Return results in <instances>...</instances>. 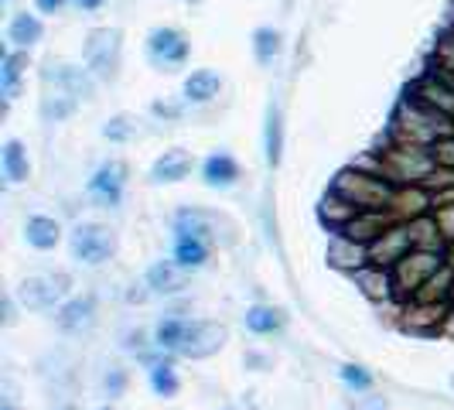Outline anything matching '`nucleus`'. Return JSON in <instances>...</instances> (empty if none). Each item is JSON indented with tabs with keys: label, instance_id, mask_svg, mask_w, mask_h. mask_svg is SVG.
Returning <instances> with one entry per match:
<instances>
[{
	"label": "nucleus",
	"instance_id": "nucleus-11",
	"mask_svg": "<svg viewBox=\"0 0 454 410\" xmlns=\"http://www.w3.org/2000/svg\"><path fill=\"white\" fill-rule=\"evenodd\" d=\"M127 164L120 158L114 161H103L99 168H96V175L90 178V195L92 199H99L103 205H120L123 199V188H127Z\"/></svg>",
	"mask_w": 454,
	"mask_h": 410
},
{
	"label": "nucleus",
	"instance_id": "nucleus-6",
	"mask_svg": "<svg viewBox=\"0 0 454 410\" xmlns=\"http://www.w3.org/2000/svg\"><path fill=\"white\" fill-rule=\"evenodd\" d=\"M68 250H72V260L99 267L116 253V233L103 223H79L68 236Z\"/></svg>",
	"mask_w": 454,
	"mask_h": 410
},
{
	"label": "nucleus",
	"instance_id": "nucleus-40",
	"mask_svg": "<svg viewBox=\"0 0 454 410\" xmlns=\"http://www.w3.org/2000/svg\"><path fill=\"white\" fill-rule=\"evenodd\" d=\"M0 4H14V0H0Z\"/></svg>",
	"mask_w": 454,
	"mask_h": 410
},
{
	"label": "nucleus",
	"instance_id": "nucleus-20",
	"mask_svg": "<svg viewBox=\"0 0 454 410\" xmlns=\"http://www.w3.org/2000/svg\"><path fill=\"white\" fill-rule=\"evenodd\" d=\"M92 319H96V301H92V295L72 297L68 304L59 308V325H62L66 332H82V328L92 325Z\"/></svg>",
	"mask_w": 454,
	"mask_h": 410
},
{
	"label": "nucleus",
	"instance_id": "nucleus-25",
	"mask_svg": "<svg viewBox=\"0 0 454 410\" xmlns=\"http://www.w3.org/2000/svg\"><path fill=\"white\" fill-rule=\"evenodd\" d=\"M247 328L256 332V335H270L277 328H284V311L267 308V304H256V308L247 311Z\"/></svg>",
	"mask_w": 454,
	"mask_h": 410
},
{
	"label": "nucleus",
	"instance_id": "nucleus-17",
	"mask_svg": "<svg viewBox=\"0 0 454 410\" xmlns=\"http://www.w3.org/2000/svg\"><path fill=\"white\" fill-rule=\"evenodd\" d=\"M45 38V24H42V18L38 14H27V11H18L14 18H11V24H7V42H11V48H35L38 42Z\"/></svg>",
	"mask_w": 454,
	"mask_h": 410
},
{
	"label": "nucleus",
	"instance_id": "nucleus-21",
	"mask_svg": "<svg viewBox=\"0 0 454 410\" xmlns=\"http://www.w3.org/2000/svg\"><path fill=\"white\" fill-rule=\"evenodd\" d=\"M24 240H27L35 250H55L59 240H62V226H59L55 219H48V216H35V219H27V226H24Z\"/></svg>",
	"mask_w": 454,
	"mask_h": 410
},
{
	"label": "nucleus",
	"instance_id": "nucleus-23",
	"mask_svg": "<svg viewBox=\"0 0 454 410\" xmlns=\"http://www.w3.org/2000/svg\"><path fill=\"white\" fill-rule=\"evenodd\" d=\"M280 51H284V38H280L277 28H256L253 31V59L260 66H273L280 59Z\"/></svg>",
	"mask_w": 454,
	"mask_h": 410
},
{
	"label": "nucleus",
	"instance_id": "nucleus-30",
	"mask_svg": "<svg viewBox=\"0 0 454 410\" xmlns=\"http://www.w3.org/2000/svg\"><path fill=\"white\" fill-rule=\"evenodd\" d=\"M134 134H137V123L130 116H114V120H106V127H103V137L114 140V144H123V140H130Z\"/></svg>",
	"mask_w": 454,
	"mask_h": 410
},
{
	"label": "nucleus",
	"instance_id": "nucleus-33",
	"mask_svg": "<svg viewBox=\"0 0 454 410\" xmlns=\"http://www.w3.org/2000/svg\"><path fill=\"white\" fill-rule=\"evenodd\" d=\"M434 66L448 68L454 72V31L451 35H444L441 42H437V51H434Z\"/></svg>",
	"mask_w": 454,
	"mask_h": 410
},
{
	"label": "nucleus",
	"instance_id": "nucleus-15",
	"mask_svg": "<svg viewBox=\"0 0 454 410\" xmlns=\"http://www.w3.org/2000/svg\"><path fill=\"white\" fill-rule=\"evenodd\" d=\"M223 90V75L215 68H195L188 79H184V103L192 106H205L212 103Z\"/></svg>",
	"mask_w": 454,
	"mask_h": 410
},
{
	"label": "nucleus",
	"instance_id": "nucleus-12",
	"mask_svg": "<svg viewBox=\"0 0 454 410\" xmlns=\"http://www.w3.org/2000/svg\"><path fill=\"white\" fill-rule=\"evenodd\" d=\"M389 226V212H372V209H356L345 223H341L335 233H341V236H348V240H356V243H363V247H369L383 229Z\"/></svg>",
	"mask_w": 454,
	"mask_h": 410
},
{
	"label": "nucleus",
	"instance_id": "nucleus-27",
	"mask_svg": "<svg viewBox=\"0 0 454 410\" xmlns=\"http://www.w3.org/2000/svg\"><path fill=\"white\" fill-rule=\"evenodd\" d=\"M184 319H164L158 321V328H154V345L164 349V352H178V345H182V335H184Z\"/></svg>",
	"mask_w": 454,
	"mask_h": 410
},
{
	"label": "nucleus",
	"instance_id": "nucleus-7",
	"mask_svg": "<svg viewBox=\"0 0 454 410\" xmlns=\"http://www.w3.org/2000/svg\"><path fill=\"white\" fill-rule=\"evenodd\" d=\"M192 55V42L182 28H171V24H160L147 35V59L151 66L158 68H182Z\"/></svg>",
	"mask_w": 454,
	"mask_h": 410
},
{
	"label": "nucleus",
	"instance_id": "nucleus-4",
	"mask_svg": "<svg viewBox=\"0 0 454 410\" xmlns=\"http://www.w3.org/2000/svg\"><path fill=\"white\" fill-rule=\"evenodd\" d=\"M444 264H448V253L424 250V247L410 250L403 260H396V264L389 267V277H393V295L413 301V297L427 288V280H431L434 273L441 271Z\"/></svg>",
	"mask_w": 454,
	"mask_h": 410
},
{
	"label": "nucleus",
	"instance_id": "nucleus-32",
	"mask_svg": "<svg viewBox=\"0 0 454 410\" xmlns=\"http://www.w3.org/2000/svg\"><path fill=\"white\" fill-rule=\"evenodd\" d=\"M341 383H345V387L348 390H369L372 387V376H369V373H365L363 366H341Z\"/></svg>",
	"mask_w": 454,
	"mask_h": 410
},
{
	"label": "nucleus",
	"instance_id": "nucleus-13",
	"mask_svg": "<svg viewBox=\"0 0 454 410\" xmlns=\"http://www.w3.org/2000/svg\"><path fill=\"white\" fill-rule=\"evenodd\" d=\"M24 72H27V51L24 48H7L4 59H0V96H4V103L18 99Z\"/></svg>",
	"mask_w": 454,
	"mask_h": 410
},
{
	"label": "nucleus",
	"instance_id": "nucleus-10",
	"mask_svg": "<svg viewBox=\"0 0 454 410\" xmlns=\"http://www.w3.org/2000/svg\"><path fill=\"white\" fill-rule=\"evenodd\" d=\"M68 291V277L66 273H38V277H27L21 284V301L27 308H55V301H62Z\"/></svg>",
	"mask_w": 454,
	"mask_h": 410
},
{
	"label": "nucleus",
	"instance_id": "nucleus-24",
	"mask_svg": "<svg viewBox=\"0 0 454 410\" xmlns=\"http://www.w3.org/2000/svg\"><path fill=\"white\" fill-rule=\"evenodd\" d=\"M263 140H267V164L277 168L280 158H284V116L280 110L270 103V110H267V130H263Z\"/></svg>",
	"mask_w": 454,
	"mask_h": 410
},
{
	"label": "nucleus",
	"instance_id": "nucleus-9",
	"mask_svg": "<svg viewBox=\"0 0 454 410\" xmlns=\"http://www.w3.org/2000/svg\"><path fill=\"white\" fill-rule=\"evenodd\" d=\"M226 342H229L226 325H219V321H188V325H184L182 345H178V356H184V359H208V356H215Z\"/></svg>",
	"mask_w": 454,
	"mask_h": 410
},
{
	"label": "nucleus",
	"instance_id": "nucleus-2",
	"mask_svg": "<svg viewBox=\"0 0 454 410\" xmlns=\"http://www.w3.org/2000/svg\"><path fill=\"white\" fill-rule=\"evenodd\" d=\"M454 120L444 116L441 110H434L431 103H424L420 96L407 92L403 103L396 106L393 114V134L403 144H420V147H431L437 137L451 134Z\"/></svg>",
	"mask_w": 454,
	"mask_h": 410
},
{
	"label": "nucleus",
	"instance_id": "nucleus-18",
	"mask_svg": "<svg viewBox=\"0 0 454 410\" xmlns=\"http://www.w3.org/2000/svg\"><path fill=\"white\" fill-rule=\"evenodd\" d=\"M0 168H4V178L11 185L27 182L31 175V161H27V151H24L21 140H4V151H0Z\"/></svg>",
	"mask_w": 454,
	"mask_h": 410
},
{
	"label": "nucleus",
	"instance_id": "nucleus-36",
	"mask_svg": "<svg viewBox=\"0 0 454 410\" xmlns=\"http://www.w3.org/2000/svg\"><path fill=\"white\" fill-rule=\"evenodd\" d=\"M106 390H114V393L123 390V373H120V369H116L114 376H106Z\"/></svg>",
	"mask_w": 454,
	"mask_h": 410
},
{
	"label": "nucleus",
	"instance_id": "nucleus-22",
	"mask_svg": "<svg viewBox=\"0 0 454 410\" xmlns=\"http://www.w3.org/2000/svg\"><path fill=\"white\" fill-rule=\"evenodd\" d=\"M147 288H151V291H158V295H175V291H182L184 288V267L160 260V264H154V267L147 271Z\"/></svg>",
	"mask_w": 454,
	"mask_h": 410
},
{
	"label": "nucleus",
	"instance_id": "nucleus-1",
	"mask_svg": "<svg viewBox=\"0 0 454 410\" xmlns=\"http://www.w3.org/2000/svg\"><path fill=\"white\" fill-rule=\"evenodd\" d=\"M332 195L341 199L352 209H372V212H393L396 195H400V185L389 182L387 175L380 171H363V168H345L335 175L332 182Z\"/></svg>",
	"mask_w": 454,
	"mask_h": 410
},
{
	"label": "nucleus",
	"instance_id": "nucleus-37",
	"mask_svg": "<svg viewBox=\"0 0 454 410\" xmlns=\"http://www.w3.org/2000/svg\"><path fill=\"white\" fill-rule=\"evenodd\" d=\"M72 4H75L79 11H99V7L106 4V0H72Z\"/></svg>",
	"mask_w": 454,
	"mask_h": 410
},
{
	"label": "nucleus",
	"instance_id": "nucleus-31",
	"mask_svg": "<svg viewBox=\"0 0 454 410\" xmlns=\"http://www.w3.org/2000/svg\"><path fill=\"white\" fill-rule=\"evenodd\" d=\"M434 223H437V233L444 236V243H454V202H441L434 205Z\"/></svg>",
	"mask_w": 454,
	"mask_h": 410
},
{
	"label": "nucleus",
	"instance_id": "nucleus-35",
	"mask_svg": "<svg viewBox=\"0 0 454 410\" xmlns=\"http://www.w3.org/2000/svg\"><path fill=\"white\" fill-rule=\"evenodd\" d=\"M154 114L158 116H178L182 110H178V106H171V103H154Z\"/></svg>",
	"mask_w": 454,
	"mask_h": 410
},
{
	"label": "nucleus",
	"instance_id": "nucleus-39",
	"mask_svg": "<svg viewBox=\"0 0 454 410\" xmlns=\"http://www.w3.org/2000/svg\"><path fill=\"white\" fill-rule=\"evenodd\" d=\"M0 410H18V407H11V404H4V407H0Z\"/></svg>",
	"mask_w": 454,
	"mask_h": 410
},
{
	"label": "nucleus",
	"instance_id": "nucleus-14",
	"mask_svg": "<svg viewBox=\"0 0 454 410\" xmlns=\"http://www.w3.org/2000/svg\"><path fill=\"white\" fill-rule=\"evenodd\" d=\"M188 171H192V154L182 151V147H171V151H164V154L151 164V182L154 185L184 182V178H188Z\"/></svg>",
	"mask_w": 454,
	"mask_h": 410
},
{
	"label": "nucleus",
	"instance_id": "nucleus-34",
	"mask_svg": "<svg viewBox=\"0 0 454 410\" xmlns=\"http://www.w3.org/2000/svg\"><path fill=\"white\" fill-rule=\"evenodd\" d=\"M66 7H68V0H35V11H38V14H48V18L62 14Z\"/></svg>",
	"mask_w": 454,
	"mask_h": 410
},
{
	"label": "nucleus",
	"instance_id": "nucleus-8",
	"mask_svg": "<svg viewBox=\"0 0 454 410\" xmlns=\"http://www.w3.org/2000/svg\"><path fill=\"white\" fill-rule=\"evenodd\" d=\"M410 250H417V236H413V223H389L369 247V264L372 267H393L396 260H403Z\"/></svg>",
	"mask_w": 454,
	"mask_h": 410
},
{
	"label": "nucleus",
	"instance_id": "nucleus-41",
	"mask_svg": "<svg viewBox=\"0 0 454 410\" xmlns=\"http://www.w3.org/2000/svg\"><path fill=\"white\" fill-rule=\"evenodd\" d=\"M99 410H114V407H99Z\"/></svg>",
	"mask_w": 454,
	"mask_h": 410
},
{
	"label": "nucleus",
	"instance_id": "nucleus-38",
	"mask_svg": "<svg viewBox=\"0 0 454 410\" xmlns=\"http://www.w3.org/2000/svg\"><path fill=\"white\" fill-rule=\"evenodd\" d=\"M448 264L454 267V243H448Z\"/></svg>",
	"mask_w": 454,
	"mask_h": 410
},
{
	"label": "nucleus",
	"instance_id": "nucleus-3",
	"mask_svg": "<svg viewBox=\"0 0 454 410\" xmlns=\"http://www.w3.org/2000/svg\"><path fill=\"white\" fill-rule=\"evenodd\" d=\"M376 164H380V175H387L389 182L396 185H424L437 171V164L431 158V147L403 144V140L387 147V151H380Z\"/></svg>",
	"mask_w": 454,
	"mask_h": 410
},
{
	"label": "nucleus",
	"instance_id": "nucleus-5",
	"mask_svg": "<svg viewBox=\"0 0 454 410\" xmlns=\"http://www.w3.org/2000/svg\"><path fill=\"white\" fill-rule=\"evenodd\" d=\"M123 55V35L116 28H92L82 45V66L90 68L96 79H114Z\"/></svg>",
	"mask_w": 454,
	"mask_h": 410
},
{
	"label": "nucleus",
	"instance_id": "nucleus-28",
	"mask_svg": "<svg viewBox=\"0 0 454 410\" xmlns=\"http://www.w3.org/2000/svg\"><path fill=\"white\" fill-rule=\"evenodd\" d=\"M175 233H188V236H202L208 240V233H212V219L199 212V209H184L178 212V219H175Z\"/></svg>",
	"mask_w": 454,
	"mask_h": 410
},
{
	"label": "nucleus",
	"instance_id": "nucleus-19",
	"mask_svg": "<svg viewBox=\"0 0 454 410\" xmlns=\"http://www.w3.org/2000/svg\"><path fill=\"white\" fill-rule=\"evenodd\" d=\"M208 260V240L202 236H188V233H178L175 236V264L184 267V271H199Z\"/></svg>",
	"mask_w": 454,
	"mask_h": 410
},
{
	"label": "nucleus",
	"instance_id": "nucleus-16",
	"mask_svg": "<svg viewBox=\"0 0 454 410\" xmlns=\"http://www.w3.org/2000/svg\"><path fill=\"white\" fill-rule=\"evenodd\" d=\"M202 182L208 188H232L239 182V161L226 154V151H215L202 161Z\"/></svg>",
	"mask_w": 454,
	"mask_h": 410
},
{
	"label": "nucleus",
	"instance_id": "nucleus-26",
	"mask_svg": "<svg viewBox=\"0 0 454 410\" xmlns=\"http://www.w3.org/2000/svg\"><path fill=\"white\" fill-rule=\"evenodd\" d=\"M151 390H154L158 397H164V400L178 397V390H182V380H178L175 366H171V363H154V366H151Z\"/></svg>",
	"mask_w": 454,
	"mask_h": 410
},
{
	"label": "nucleus",
	"instance_id": "nucleus-29",
	"mask_svg": "<svg viewBox=\"0 0 454 410\" xmlns=\"http://www.w3.org/2000/svg\"><path fill=\"white\" fill-rule=\"evenodd\" d=\"M431 158H434V164H437V171H454V130L434 140Z\"/></svg>",
	"mask_w": 454,
	"mask_h": 410
}]
</instances>
